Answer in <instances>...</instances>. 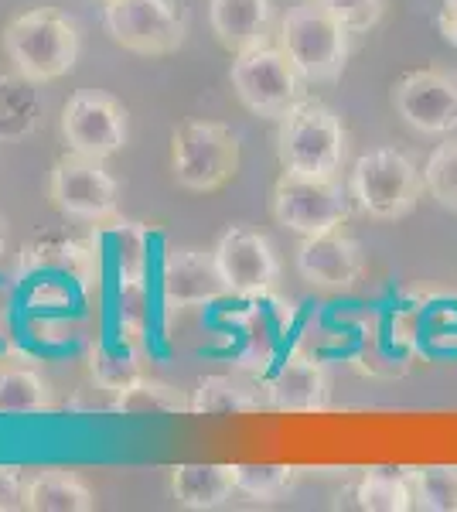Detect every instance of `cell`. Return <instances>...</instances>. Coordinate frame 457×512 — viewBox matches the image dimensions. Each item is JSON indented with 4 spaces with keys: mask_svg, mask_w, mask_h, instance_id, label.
Instances as JSON below:
<instances>
[{
    "mask_svg": "<svg viewBox=\"0 0 457 512\" xmlns=\"http://www.w3.org/2000/svg\"><path fill=\"white\" fill-rule=\"evenodd\" d=\"M4 52L31 82H52L72 72L79 59V31L55 7H31L4 28Z\"/></svg>",
    "mask_w": 457,
    "mask_h": 512,
    "instance_id": "1",
    "label": "cell"
},
{
    "mask_svg": "<svg viewBox=\"0 0 457 512\" xmlns=\"http://www.w3.org/2000/svg\"><path fill=\"white\" fill-rule=\"evenodd\" d=\"M277 158L284 171L301 175H338L348 158V130L342 117L321 99H301L280 120Z\"/></svg>",
    "mask_w": 457,
    "mask_h": 512,
    "instance_id": "2",
    "label": "cell"
},
{
    "mask_svg": "<svg viewBox=\"0 0 457 512\" xmlns=\"http://www.w3.org/2000/svg\"><path fill=\"white\" fill-rule=\"evenodd\" d=\"M427 181L417 161L396 147H376L352 168V198L369 219L393 222L417 209Z\"/></svg>",
    "mask_w": 457,
    "mask_h": 512,
    "instance_id": "3",
    "label": "cell"
},
{
    "mask_svg": "<svg viewBox=\"0 0 457 512\" xmlns=\"http://www.w3.org/2000/svg\"><path fill=\"white\" fill-rule=\"evenodd\" d=\"M229 82L239 103L249 113L267 120H284L301 99H307V82L284 48L256 45L232 59Z\"/></svg>",
    "mask_w": 457,
    "mask_h": 512,
    "instance_id": "4",
    "label": "cell"
},
{
    "mask_svg": "<svg viewBox=\"0 0 457 512\" xmlns=\"http://www.w3.org/2000/svg\"><path fill=\"white\" fill-rule=\"evenodd\" d=\"M239 161H243V147L226 123L188 120L171 137L174 181L188 192H219L236 178Z\"/></svg>",
    "mask_w": 457,
    "mask_h": 512,
    "instance_id": "5",
    "label": "cell"
},
{
    "mask_svg": "<svg viewBox=\"0 0 457 512\" xmlns=\"http://www.w3.org/2000/svg\"><path fill=\"white\" fill-rule=\"evenodd\" d=\"M280 48L311 82H338L348 62V31L318 0L290 7L280 21Z\"/></svg>",
    "mask_w": 457,
    "mask_h": 512,
    "instance_id": "6",
    "label": "cell"
},
{
    "mask_svg": "<svg viewBox=\"0 0 457 512\" xmlns=\"http://www.w3.org/2000/svg\"><path fill=\"white\" fill-rule=\"evenodd\" d=\"M273 219L297 236H318L342 229L352 219V202L338 175H301L284 171L273 185Z\"/></svg>",
    "mask_w": 457,
    "mask_h": 512,
    "instance_id": "7",
    "label": "cell"
},
{
    "mask_svg": "<svg viewBox=\"0 0 457 512\" xmlns=\"http://www.w3.org/2000/svg\"><path fill=\"white\" fill-rule=\"evenodd\" d=\"M103 24L127 52L171 55L185 45L188 14L178 0H106Z\"/></svg>",
    "mask_w": 457,
    "mask_h": 512,
    "instance_id": "8",
    "label": "cell"
},
{
    "mask_svg": "<svg viewBox=\"0 0 457 512\" xmlns=\"http://www.w3.org/2000/svg\"><path fill=\"white\" fill-rule=\"evenodd\" d=\"M48 198L62 216L82 219V222H103L116 216L120 205V185L106 171L99 158H86V154H65L52 168L48 178Z\"/></svg>",
    "mask_w": 457,
    "mask_h": 512,
    "instance_id": "9",
    "label": "cell"
},
{
    "mask_svg": "<svg viewBox=\"0 0 457 512\" xmlns=\"http://www.w3.org/2000/svg\"><path fill=\"white\" fill-rule=\"evenodd\" d=\"M62 137L69 151L106 161L116 151H123L130 137L127 110L110 93L82 89L62 106Z\"/></svg>",
    "mask_w": 457,
    "mask_h": 512,
    "instance_id": "10",
    "label": "cell"
},
{
    "mask_svg": "<svg viewBox=\"0 0 457 512\" xmlns=\"http://www.w3.org/2000/svg\"><path fill=\"white\" fill-rule=\"evenodd\" d=\"M396 113L420 134L457 130V76L447 69H413L393 86Z\"/></svg>",
    "mask_w": 457,
    "mask_h": 512,
    "instance_id": "11",
    "label": "cell"
},
{
    "mask_svg": "<svg viewBox=\"0 0 457 512\" xmlns=\"http://www.w3.org/2000/svg\"><path fill=\"white\" fill-rule=\"evenodd\" d=\"M215 263H219V274L226 280L229 294L236 297H263L280 280V260L270 239L246 226H229L219 236Z\"/></svg>",
    "mask_w": 457,
    "mask_h": 512,
    "instance_id": "12",
    "label": "cell"
},
{
    "mask_svg": "<svg viewBox=\"0 0 457 512\" xmlns=\"http://www.w3.org/2000/svg\"><path fill=\"white\" fill-rule=\"evenodd\" d=\"M157 287H161V304L168 311L202 308L219 297H229V287L215 263V250H195V246L164 250L161 267H157Z\"/></svg>",
    "mask_w": 457,
    "mask_h": 512,
    "instance_id": "13",
    "label": "cell"
},
{
    "mask_svg": "<svg viewBox=\"0 0 457 512\" xmlns=\"http://www.w3.org/2000/svg\"><path fill=\"white\" fill-rule=\"evenodd\" d=\"M297 274L318 291H352L365 274L362 246L342 229L304 236L297 246Z\"/></svg>",
    "mask_w": 457,
    "mask_h": 512,
    "instance_id": "14",
    "label": "cell"
},
{
    "mask_svg": "<svg viewBox=\"0 0 457 512\" xmlns=\"http://www.w3.org/2000/svg\"><path fill=\"white\" fill-rule=\"evenodd\" d=\"M331 403V379L324 362L290 352L267 383V407L280 414H321Z\"/></svg>",
    "mask_w": 457,
    "mask_h": 512,
    "instance_id": "15",
    "label": "cell"
},
{
    "mask_svg": "<svg viewBox=\"0 0 457 512\" xmlns=\"http://www.w3.org/2000/svg\"><path fill=\"white\" fill-rule=\"evenodd\" d=\"M93 246L99 263H110L113 267L116 280H147V253H151L147 226L110 216L96 222Z\"/></svg>",
    "mask_w": 457,
    "mask_h": 512,
    "instance_id": "16",
    "label": "cell"
},
{
    "mask_svg": "<svg viewBox=\"0 0 457 512\" xmlns=\"http://www.w3.org/2000/svg\"><path fill=\"white\" fill-rule=\"evenodd\" d=\"M209 21L222 48L232 55L267 45L273 7L270 0H209Z\"/></svg>",
    "mask_w": 457,
    "mask_h": 512,
    "instance_id": "17",
    "label": "cell"
},
{
    "mask_svg": "<svg viewBox=\"0 0 457 512\" xmlns=\"http://www.w3.org/2000/svg\"><path fill=\"white\" fill-rule=\"evenodd\" d=\"M236 492L232 465H174L171 468V495L178 506L195 512L222 509Z\"/></svg>",
    "mask_w": 457,
    "mask_h": 512,
    "instance_id": "18",
    "label": "cell"
},
{
    "mask_svg": "<svg viewBox=\"0 0 457 512\" xmlns=\"http://www.w3.org/2000/svg\"><path fill=\"white\" fill-rule=\"evenodd\" d=\"M41 123V93L38 82L24 79L21 72L0 76V144H14L35 134Z\"/></svg>",
    "mask_w": 457,
    "mask_h": 512,
    "instance_id": "19",
    "label": "cell"
},
{
    "mask_svg": "<svg viewBox=\"0 0 457 512\" xmlns=\"http://www.w3.org/2000/svg\"><path fill=\"white\" fill-rule=\"evenodd\" d=\"M24 509L31 512H93L96 499L79 475L72 472H41L24 482Z\"/></svg>",
    "mask_w": 457,
    "mask_h": 512,
    "instance_id": "20",
    "label": "cell"
},
{
    "mask_svg": "<svg viewBox=\"0 0 457 512\" xmlns=\"http://www.w3.org/2000/svg\"><path fill=\"white\" fill-rule=\"evenodd\" d=\"M113 414L123 417H144V414H191V396L185 390L171 383H161V379H144L137 376L130 386H123L120 393H113L110 403Z\"/></svg>",
    "mask_w": 457,
    "mask_h": 512,
    "instance_id": "21",
    "label": "cell"
},
{
    "mask_svg": "<svg viewBox=\"0 0 457 512\" xmlns=\"http://www.w3.org/2000/svg\"><path fill=\"white\" fill-rule=\"evenodd\" d=\"M267 407V400L253 393L236 376H205L198 379L195 393H191V414H249V410Z\"/></svg>",
    "mask_w": 457,
    "mask_h": 512,
    "instance_id": "22",
    "label": "cell"
},
{
    "mask_svg": "<svg viewBox=\"0 0 457 512\" xmlns=\"http://www.w3.org/2000/svg\"><path fill=\"white\" fill-rule=\"evenodd\" d=\"M52 410V390L35 369H0V417H31Z\"/></svg>",
    "mask_w": 457,
    "mask_h": 512,
    "instance_id": "23",
    "label": "cell"
},
{
    "mask_svg": "<svg viewBox=\"0 0 457 512\" xmlns=\"http://www.w3.org/2000/svg\"><path fill=\"white\" fill-rule=\"evenodd\" d=\"M359 509L365 512H410L413 509V492L406 482L403 468L400 472H386V468H372L362 475L359 489H355Z\"/></svg>",
    "mask_w": 457,
    "mask_h": 512,
    "instance_id": "24",
    "label": "cell"
},
{
    "mask_svg": "<svg viewBox=\"0 0 457 512\" xmlns=\"http://www.w3.org/2000/svg\"><path fill=\"white\" fill-rule=\"evenodd\" d=\"M413 492V509L457 512V468H403Z\"/></svg>",
    "mask_w": 457,
    "mask_h": 512,
    "instance_id": "25",
    "label": "cell"
},
{
    "mask_svg": "<svg viewBox=\"0 0 457 512\" xmlns=\"http://www.w3.org/2000/svg\"><path fill=\"white\" fill-rule=\"evenodd\" d=\"M236 492L253 502H277L294 489L297 468L294 465H232Z\"/></svg>",
    "mask_w": 457,
    "mask_h": 512,
    "instance_id": "26",
    "label": "cell"
},
{
    "mask_svg": "<svg viewBox=\"0 0 457 512\" xmlns=\"http://www.w3.org/2000/svg\"><path fill=\"white\" fill-rule=\"evenodd\" d=\"M137 376H140L137 359H134V352H130V345L103 342L93 349V379H96L99 390L120 393L123 386H130Z\"/></svg>",
    "mask_w": 457,
    "mask_h": 512,
    "instance_id": "27",
    "label": "cell"
},
{
    "mask_svg": "<svg viewBox=\"0 0 457 512\" xmlns=\"http://www.w3.org/2000/svg\"><path fill=\"white\" fill-rule=\"evenodd\" d=\"M423 181H427L430 198H437L444 209L457 212V140H447L430 154L427 168H423Z\"/></svg>",
    "mask_w": 457,
    "mask_h": 512,
    "instance_id": "28",
    "label": "cell"
},
{
    "mask_svg": "<svg viewBox=\"0 0 457 512\" xmlns=\"http://www.w3.org/2000/svg\"><path fill=\"white\" fill-rule=\"evenodd\" d=\"M318 4L342 24L348 35H365L386 14V0H318Z\"/></svg>",
    "mask_w": 457,
    "mask_h": 512,
    "instance_id": "29",
    "label": "cell"
},
{
    "mask_svg": "<svg viewBox=\"0 0 457 512\" xmlns=\"http://www.w3.org/2000/svg\"><path fill=\"white\" fill-rule=\"evenodd\" d=\"M120 284V328L144 335L147 325V284L144 280H116Z\"/></svg>",
    "mask_w": 457,
    "mask_h": 512,
    "instance_id": "30",
    "label": "cell"
},
{
    "mask_svg": "<svg viewBox=\"0 0 457 512\" xmlns=\"http://www.w3.org/2000/svg\"><path fill=\"white\" fill-rule=\"evenodd\" d=\"M24 509V478L18 465H0V512Z\"/></svg>",
    "mask_w": 457,
    "mask_h": 512,
    "instance_id": "31",
    "label": "cell"
},
{
    "mask_svg": "<svg viewBox=\"0 0 457 512\" xmlns=\"http://www.w3.org/2000/svg\"><path fill=\"white\" fill-rule=\"evenodd\" d=\"M437 24H440V35L451 41V45H457V7H444Z\"/></svg>",
    "mask_w": 457,
    "mask_h": 512,
    "instance_id": "32",
    "label": "cell"
},
{
    "mask_svg": "<svg viewBox=\"0 0 457 512\" xmlns=\"http://www.w3.org/2000/svg\"><path fill=\"white\" fill-rule=\"evenodd\" d=\"M0 253H4V229H0Z\"/></svg>",
    "mask_w": 457,
    "mask_h": 512,
    "instance_id": "33",
    "label": "cell"
},
{
    "mask_svg": "<svg viewBox=\"0 0 457 512\" xmlns=\"http://www.w3.org/2000/svg\"><path fill=\"white\" fill-rule=\"evenodd\" d=\"M103 4H106V0H103Z\"/></svg>",
    "mask_w": 457,
    "mask_h": 512,
    "instance_id": "34",
    "label": "cell"
}]
</instances>
